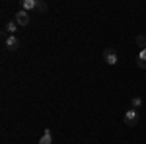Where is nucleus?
<instances>
[{"label":"nucleus","mask_w":146,"mask_h":144,"mask_svg":"<svg viewBox=\"0 0 146 144\" xmlns=\"http://www.w3.org/2000/svg\"><path fill=\"white\" fill-rule=\"evenodd\" d=\"M103 60H105V64H109V66H115L117 62H119V53H117V49H105L103 51Z\"/></svg>","instance_id":"nucleus-1"},{"label":"nucleus","mask_w":146,"mask_h":144,"mask_svg":"<svg viewBox=\"0 0 146 144\" xmlns=\"http://www.w3.org/2000/svg\"><path fill=\"white\" fill-rule=\"evenodd\" d=\"M14 22L18 23V25H22V27H27V25H29V22H31V16H29V12L20 10V12H16Z\"/></svg>","instance_id":"nucleus-2"},{"label":"nucleus","mask_w":146,"mask_h":144,"mask_svg":"<svg viewBox=\"0 0 146 144\" xmlns=\"http://www.w3.org/2000/svg\"><path fill=\"white\" fill-rule=\"evenodd\" d=\"M138 119H140V117H138V111L136 109H129L123 115V123L127 125V127H135L136 123H138Z\"/></svg>","instance_id":"nucleus-3"},{"label":"nucleus","mask_w":146,"mask_h":144,"mask_svg":"<svg viewBox=\"0 0 146 144\" xmlns=\"http://www.w3.org/2000/svg\"><path fill=\"white\" fill-rule=\"evenodd\" d=\"M20 45H22V41H20L18 35H8V37H6V49H8V51H12V53L18 51Z\"/></svg>","instance_id":"nucleus-4"},{"label":"nucleus","mask_w":146,"mask_h":144,"mask_svg":"<svg viewBox=\"0 0 146 144\" xmlns=\"http://www.w3.org/2000/svg\"><path fill=\"white\" fill-rule=\"evenodd\" d=\"M51 142H53V133H51V129H45L43 136L39 138V144H51Z\"/></svg>","instance_id":"nucleus-5"},{"label":"nucleus","mask_w":146,"mask_h":144,"mask_svg":"<svg viewBox=\"0 0 146 144\" xmlns=\"http://www.w3.org/2000/svg\"><path fill=\"white\" fill-rule=\"evenodd\" d=\"M35 8H37V0H23L22 2V10H25V12H31Z\"/></svg>","instance_id":"nucleus-6"},{"label":"nucleus","mask_w":146,"mask_h":144,"mask_svg":"<svg viewBox=\"0 0 146 144\" xmlns=\"http://www.w3.org/2000/svg\"><path fill=\"white\" fill-rule=\"evenodd\" d=\"M136 64L140 68H146V49H142L140 53H138V58H136Z\"/></svg>","instance_id":"nucleus-7"},{"label":"nucleus","mask_w":146,"mask_h":144,"mask_svg":"<svg viewBox=\"0 0 146 144\" xmlns=\"http://www.w3.org/2000/svg\"><path fill=\"white\" fill-rule=\"evenodd\" d=\"M131 107H133V109H138V107H142V98H140V96L133 98V100H131Z\"/></svg>","instance_id":"nucleus-8"},{"label":"nucleus","mask_w":146,"mask_h":144,"mask_svg":"<svg viewBox=\"0 0 146 144\" xmlns=\"http://www.w3.org/2000/svg\"><path fill=\"white\" fill-rule=\"evenodd\" d=\"M16 29H18V23L16 22H8L6 23V31H8L10 35H16Z\"/></svg>","instance_id":"nucleus-9"},{"label":"nucleus","mask_w":146,"mask_h":144,"mask_svg":"<svg viewBox=\"0 0 146 144\" xmlns=\"http://www.w3.org/2000/svg\"><path fill=\"white\" fill-rule=\"evenodd\" d=\"M35 12L45 14V12H47V2H43V0H37V8H35Z\"/></svg>","instance_id":"nucleus-10"},{"label":"nucleus","mask_w":146,"mask_h":144,"mask_svg":"<svg viewBox=\"0 0 146 144\" xmlns=\"http://www.w3.org/2000/svg\"><path fill=\"white\" fill-rule=\"evenodd\" d=\"M136 45L140 47V51L146 49V35H136Z\"/></svg>","instance_id":"nucleus-11"}]
</instances>
